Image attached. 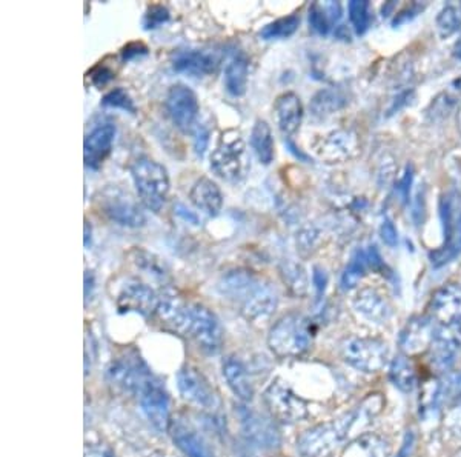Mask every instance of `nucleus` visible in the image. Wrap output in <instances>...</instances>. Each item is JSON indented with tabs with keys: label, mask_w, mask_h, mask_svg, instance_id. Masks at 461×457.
<instances>
[{
	"label": "nucleus",
	"mask_w": 461,
	"mask_h": 457,
	"mask_svg": "<svg viewBox=\"0 0 461 457\" xmlns=\"http://www.w3.org/2000/svg\"><path fill=\"white\" fill-rule=\"evenodd\" d=\"M389 446L382 437L365 435L349 445L344 457H388Z\"/></svg>",
	"instance_id": "c756f323"
},
{
	"label": "nucleus",
	"mask_w": 461,
	"mask_h": 457,
	"mask_svg": "<svg viewBox=\"0 0 461 457\" xmlns=\"http://www.w3.org/2000/svg\"><path fill=\"white\" fill-rule=\"evenodd\" d=\"M85 236H84V245L85 249H90L91 245V225L88 224V220H85Z\"/></svg>",
	"instance_id": "6e6d98bb"
},
{
	"label": "nucleus",
	"mask_w": 461,
	"mask_h": 457,
	"mask_svg": "<svg viewBox=\"0 0 461 457\" xmlns=\"http://www.w3.org/2000/svg\"><path fill=\"white\" fill-rule=\"evenodd\" d=\"M300 19L297 16H287L279 19L276 22L268 23L260 31V37L263 40L287 39L297 31Z\"/></svg>",
	"instance_id": "72a5a7b5"
},
{
	"label": "nucleus",
	"mask_w": 461,
	"mask_h": 457,
	"mask_svg": "<svg viewBox=\"0 0 461 457\" xmlns=\"http://www.w3.org/2000/svg\"><path fill=\"white\" fill-rule=\"evenodd\" d=\"M461 253V213L457 216L456 224L450 232L449 236L446 237L445 247L437 249L435 253L431 254L433 266H443L456 259L457 256Z\"/></svg>",
	"instance_id": "473e14b6"
},
{
	"label": "nucleus",
	"mask_w": 461,
	"mask_h": 457,
	"mask_svg": "<svg viewBox=\"0 0 461 457\" xmlns=\"http://www.w3.org/2000/svg\"><path fill=\"white\" fill-rule=\"evenodd\" d=\"M222 372L228 382V387L240 401L249 402L253 399V384L249 380L247 368L242 361H239L234 355H228L225 361L222 362Z\"/></svg>",
	"instance_id": "a878e982"
},
{
	"label": "nucleus",
	"mask_w": 461,
	"mask_h": 457,
	"mask_svg": "<svg viewBox=\"0 0 461 457\" xmlns=\"http://www.w3.org/2000/svg\"><path fill=\"white\" fill-rule=\"evenodd\" d=\"M147 457H173V456H169V454H166V453L154 452V453H151V454H148Z\"/></svg>",
	"instance_id": "13d9d810"
},
{
	"label": "nucleus",
	"mask_w": 461,
	"mask_h": 457,
	"mask_svg": "<svg viewBox=\"0 0 461 457\" xmlns=\"http://www.w3.org/2000/svg\"><path fill=\"white\" fill-rule=\"evenodd\" d=\"M108 379L114 388L126 395H139L142 389L154 380L147 363L135 353H128L113 361L108 370Z\"/></svg>",
	"instance_id": "423d86ee"
},
{
	"label": "nucleus",
	"mask_w": 461,
	"mask_h": 457,
	"mask_svg": "<svg viewBox=\"0 0 461 457\" xmlns=\"http://www.w3.org/2000/svg\"><path fill=\"white\" fill-rule=\"evenodd\" d=\"M148 54V46L143 45L142 42H131L122 50V59L124 61H131L134 57L145 56Z\"/></svg>",
	"instance_id": "09e8293b"
},
{
	"label": "nucleus",
	"mask_w": 461,
	"mask_h": 457,
	"mask_svg": "<svg viewBox=\"0 0 461 457\" xmlns=\"http://www.w3.org/2000/svg\"><path fill=\"white\" fill-rule=\"evenodd\" d=\"M281 276L287 288L291 290V293L295 296H303L306 293L308 277H306L303 266L294 264V262H287L281 266Z\"/></svg>",
	"instance_id": "f704fd0d"
},
{
	"label": "nucleus",
	"mask_w": 461,
	"mask_h": 457,
	"mask_svg": "<svg viewBox=\"0 0 461 457\" xmlns=\"http://www.w3.org/2000/svg\"><path fill=\"white\" fill-rule=\"evenodd\" d=\"M116 137V126L111 124L101 125L86 135L84 143L85 165L91 169H99L109 156Z\"/></svg>",
	"instance_id": "f3484780"
},
{
	"label": "nucleus",
	"mask_w": 461,
	"mask_h": 457,
	"mask_svg": "<svg viewBox=\"0 0 461 457\" xmlns=\"http://www.w3.org/2000/svg\"><path fill=\"white\" fill-rule=\"evenodd\" d=\"M243 154L245 143L242 135L236 130L225 131L220 135L214 151L211 152V169L220 179L234 181L242 173Z\"/></svg>",
	"instance_id": "0eeeda50"
},
{
	"label": "nucleus",
	"mask_w": 461,
	"mask_h": 457,
	"mask_svg": "<svg viewBox=\"0 0 461 457\" xmlns=\"http://www.w3.org/2000/svg\"><path fill=\"white\" fill-rule=\"evenodd\" d=\"M209 143V130L206 126H198L196 137H194V150L196 154L202 158L205 154V150L208 148Z\"/></svg>",
	"instance_id": "de8ad7c7"
},
{
	"label": "nucleus",
	"mask_w": 461,
	"mask_h": 457,
	"mask_svg": "<svg viewBox=\"0 0 461 457\" xmlns=\"http://www.w3.org/2000/svg\"><path fill=\"white\" fill-rule=\"evenodd\" d=\"M177 387L181 395L186 401L191 402L194 405L205 408V410H214L219 406V397L211 388L208 380L203 378L202 372L191 367L182 368L177 372Z\"/></svg>",
	"instance_id": "f8f14e48"
},
{
	"label": "nucleus",
	"mask_w": 461,
	"mask_h": 457,
	"mask_svg": "<svg viewBox=\"0 0 461 457\" xmlns=\"http://www.w3.org/2000/svg\"><path fill=\"white\" fill-rule=\"evenodd\" d=\"M137 397H139L142 412L151 422L152 427L158 431L169 429L171 427L169 399L162 385L156 380H151L145 388L142 389Z\"/></svg>",
	"instance_id": "2eb2a0df"
},
{
	"label": "nucleus",
	"mask_w": 461,
	"mask_h": 457,
	"mask_svg": "<svg viewBox=\"0 0 461 457\" xmlns=\"http://www.w3.org/2000/svg\"><path fill=\"white\" fill-rule=\"evenodd\" d=\"M433 334H435V325H433L431 319L426 317L416 319L409 322V325L401 334L400 345L408 355H416L433 345Z\"/></svg>",
	"instance_id": "b1692460"
},
{
	"label": "nucleus",
	"mask_w": 461,
	"mask_h": 457,
	"mask_svg": "<svg viewBox=\"0 0 461 457\" xmlns=\"http://www.w3.org/2000/svg\"><path fill=\"white\" fill-rule=\"evenodd\" d=\"M158 296L147 283H126L118 294L117 308L120 313H139L142 316H150L156 313Z\"/></svg>",
	"instance_id": "dca6fc26"
},
{
	"label": "nucleus",
	"mask_w": 461,
	"mask_h": 457,
	"mask_svg": "<svg viewBox=\"0 0 461 457\" xmlns=\"http://www.w3.org/2000/svg\"><path fill=\"white\" fill-rule=\"evenodd\" d=\"M445 427L450 437L461 444V399L448 412Z\"/></svg>",
	"instance_id": "79ce46f5"
},
{
	"label": "nucleus",
	"mask_w": 461,
	"mask_h": 457,
	"mask_svg": "<svg viewBox=\"0 0 461 457\" xmlns=\"http://www.w3.org/2000/svg\"><path fill=\"white\" fill-rule=\"evenodd\" d=\"M217 290L225 299L236 304L243 316L249 321L270 317L279 304L276 288L262 281L251 271H228L220 279Z\"/></svg>",
	"instance_id": "f257e3e1"
},
{
	"label": "nucleus",
	"mask_w": 461,
	"mask_h": 457,
	"mask_svg": "<svg viewBox=\"0 0 461 457\" xmlns=\"http://www.w3.org/2000/svg\"><path fill=\"white\" fill-rule=\"evenodd\" d=\"M263 401L271 416L281 422H300L308 416V404L280 379L264 389Z\"/></svg>",
	"instance_id": "6e6552de"
},
{
	"label": "nucleus",
	"mask_w": 461,
	"mask_h": 457,
	"mask_svg": "<svg viewBox=\"0 0 461 457\" xmlns=\"http://www.w3.org/2000/svg\"><path fill=\"white\" fill-rule=\"evenodd\" d=\"M457 120H458V128H460L461 131V107L460 110H458V118H457Z\"/></svg>",
	"instance_id": "bf43d9fd"
},
{
	"label": "nucleus",
	"mask_w": 461,
	"mask_h": 457,
	"mask_svg": "<svg viewBox=\"0 0 461 457\" xmlns=\"http://www.w3.org/2000/svg\"><path fill=\"white\" fill-rule=\"evenodd\" d=\"M239 418L247 440L260 448H276L280 445V435L271 419L264 418L260 412H254L247 406H239Z\"/></svg>",
	"instance_id": "4468645a"
},
{
	"label": "nucleus",
	"mask_w": 461,
	"mask_h": 457,
	"mask_svg": "<svg viewBox=\"0 0 461 457\" xmlns=\"http://www.w3.org/2000/svg\"><path fill=\"white\" fill-rule=\"evenodd\" d=\"M314 330L308 317L291 313L271 328L268 345L279 357H298L310 350Z\"/></svg>",
	"instance_id": "7ed1b4c3"
},
{
	"label": "nucleus",
	"mask_w": 461,
	"mask_h": 457,
	"mask_svg": "<svg viewBox=\"0 0 461 457\" xmlns=\"http://www.w3.org/2000/svg\"><path fill=\"white\" fill-rule=\"evenodd\" d=\"M380 236H382L383 242L386 243L388 247H395L399 242V233L395 230V225L392 220L384 219L380 228Z\"/></svg>",
	"instance_id": "49530a36"
},
{
	"label": "nucleus",
	"mask_w": 461,
	"mask_h": 457,
	"mask_svg": "<svg viewBox=\"0 0 461 457\" xmlns=\"http://www.w3.org/2000/svg\"><path fill=\"white\" fill-rule=\"evenodd\" d=\"M169 12L164 5H151L148 8L147 14L143 17L145 29H158L160 25L168 22Z\"/></svg>",
	"instance_id": "a19ab883"
},
{
	"label": "nucleus",
	"mask_w": 461,
	"mask_h": 457,
	"mask_svg": "<svg viewBox=\"0 0 461 457\" xmlns=\"http://www.w3.org/2000/svg\"><path fill=\"white\" fill-rule=\"evenodd\" d=\"M85 457H116V454L103 444H88L85 446Z\"/></svg>",
	"instance_id": "8fccbe9b"
},
{
	"label": "nucleus",
	"mask_w": 461,
	"mask_h": 457,
	"mask_svg": "<svg viewBox=\"0 0 461 457\" xmlns=\"http://www.w3.org/2000/svg\"><path fill=\"white\" fill-rule=\"evenodd\" d=\"M186 336L194 339L202 350L217 353L223 340L222 327L214 313L200 304H191Z\"/></svg>",
	"instance_id": "1a4fd4ad"
},
{
	"label": "nucleus",
	"mask_w": 461,
	"mask_h": 457,
	"mask_svg": "<svg viewBox=\"0 0 461 457\" xmlns=\"http://www.w3.org/2000/svg\"><path fill=\"white\" fill-rule=\"evenodd\" d=\"M190 199L196 208L209 217H215L223 207V194L220 192L219 185L208 177H202L194 184Z\"/></svg>",
	"instance_id": "5701e85b"
},
{
	"label": "nucleus",
	"mask_w": 461,
	"mask_h": 457,
	"mask_svg": "<svg viewBox=\"0 0 461 457\" xmlns=\"http://www.w3.org/2000/svg\"><path fill=\"white\" fill-rule=\"evenodd\" d=\"M135 264L141 265L145 270L152 271L154 274H160L164 276L165 273L162 270V266L158 264V259H154V256L151 254L145 253V251H135Z\"/></svg>",
	"instance_id": "37998d69"
},
{
	"label": "nucleus",
	"mask_w": 461,
	"mask_h": 457,
	"mask_svg": "<svg viewBox=\"0 0 461 457\" xmlns=\"http://www.w3.org/2000/svg\"><path fill=\"white\" fill-rule=\"evenodd\" d=\"M454 56L457 59H460L461 61V39L457 42L456 46H454Z\"/></svg>",
	"instance_id": "4d7b16f0"
},
{
	"label": "nucleus",
	"mask_w": 461,
	"mask_h": 457,
	"mask_svg": "<svg viewBox=\"0 0 461 457\" xmlns=\"http://www.w3.org/2000/svg\"><path fill=\"white\" fill-rule=\"evenodd\" d=\"M349 17L354 25L355 31L359 34L366 33V29L371 25V10L369 2L366 0H352L349 2Z\"/></svg>",
	"instance_id": "4c0bfd02"
},
{
	"label": "nucleus",
	"mask_w": 461,
	"mask_h": 457,
	"mask_svg": "<svg viewBox=\"0 0 461 457\" xmlns=\"http://www.w3.org/2000/svg\"><path fill=\"white\" fill-rule=\"evenodd\" d=\"M312 283H314L315 290H317V293L319 294L323 293V291L327 290V273L321 270V268H319V266H315L314 273H312Z\"/></svg>",
	"instance_id": "3c124183"
},
{
	"label": "nucleus",
	"mask_w": 461,
	"mask_h": 457,
	"mask_svg": "<svg viewBox=\"0 0 461 457\" xmlns=\"http://www.w3.org/2000/svg\"><path fill=\"white\" fill-rule=\"evenodd\" d=\"M169 431L175 445L181 448L186 457H214L205 440L194 429L186 427L185 423L171 422Z\"/></svg>",
	"instance_id": "bb28decb"
},
{
	"label": "nucleus",
	"mask_w": 461,
	"mask_h": 457,
	"mask_svg": "<svg viewBox=\"0 0 461 457\" xmlns=\"http://www.w3.org/2000/svg\"><path fill=\"white\" fill-rule=\"evenodd\" d=\"M389 376H391L392 384L397 388L401 389V391H405V393H409L416 387V370H414V365L405 355L395 357L392 365H391Z\"/></svg>",
	"instance_id": "2f4dec72"
},
{
	"label": "nucleus",
	"mask_w": 461,
	"mask_h": 457,
	"mask_svg": "<svg viewBox=\"0 0 461 457\" xmlns=\"http://www.w3.org/2000/svg\"><path fill=\"white\" fill-rule=\"evenodd\" d=\"M344 362L359 371L378 372L388 363V347L378 339L349 338L342 344Z\"/></svg>",
	"instance_id": "39448f33"
},
{
	"label": "nucleus",
	"mask_w": 461,
	"mask_h": 457,
	"mask_svg": "<svg viewBox=\"0 0 461 457\" xmlns=\"http://www.w3.org/2000/svg\"><path fill=\"white\" fill-rule=\"evenodd\" d=\"M331 17L328 14L325 6L320 4H314L310 10V25L311 29H314L315 33L327 36L331 29Z\"/></svg>",
	"instance_id": "ea45409f"
},
{
	"label": "nucleus",
	"mask_w": 461,
	"mask_h": 457,
	"mask_svg": "<svg viewBox=\"0 0 461 457\" xmlns=\"http://www.w3.org/2000/svg\"><path fill=\"white\" fill-rule=\"evenodd\" d=\"M88 76H90L93 84L101 88V86H105L108 82H111L114 79V71L111 68L105 67V65H99L91 73H88Z\"/></svg>",
	"instance_id": "c03bdc74"
},
{
	"label": "nucleus",
	"mask_w": 461,
	"mask_h": 457,
	"mask_svg": "<svg viewBox=\"0 0 461 457\" xmlns=\"http://www.w3.org/2000/svg\"><path fill=\"white\" fill-rule=\"evenodd\" d=\"M131 175L142 203L158 213L168 199L169 177L164 165L152 159H137L131 167Z\"/></svg>",
	"instance_id": "20e7f679"
},
{
	"label": "nucleus",
	"mask_w": 461,
	"mask_h": 457,
	"mask_svg": "<svg viewBox=\"0 0 461 457\" xmlns=\"http://www.w3.org/2000/svg\"><path fill=\"white\" fill-rule=\"evenodd\" d=\"M366 265H368V256L365 251H357L342 276V287L344 290L357 287L361 277L365 276Z\"/></svg>",
	"instance_id": "e433bc0d"
},
{
	"label": "nucleus",
	"mask_w": 461,
	"mask_h": 457,
	"mask_svg": "<svg viewBox=\"0 0 461 457\" xmlns=\"http://www.w3.org/2000/svg\"><path fill=\"white\" fill-rule=\"evenodd\" d=\"M412 179H414V171H412L411 165H408V167H406L405 175L400 179L399 185H397V192H399L401 202H408V200H409Z\"/></svg>",
	"instance_id": "a18cd8bd"
},
{
	"label": "nucleus",
	"mask_w": 461,
	"mask_h": 457,
	"mask_svg": "<svg viewBox=\"0 0 461 457\" xmlns=\"http://www.w3.org/2000/svg\"><path fill=\"white\" fill-rule=\"evenodd\" d=\"M461 29V8L456 5H448L441 10L437 17V29L440 37L448 39Z\"/></svg>",
	"instance_id": "c9c22d12"
},
{
	"label": "nucleus",
	"mask_w": 461,
	"mask_h": 457,
	"mask_svg": "<svg viewBox=\"0 0 461 457\" xmlns=\"http://www.w3.org/2000/svg\"><path fill=\"white\" fill-rule=\"evenodd\" d=\"M346 105V97L338 90H321L311 101V111L315 118H328Z\"/></svg>",
	"instance_id": "7c9ffc66"
},
{
	"label": "nucleus",
	"mask_w": 461,
	"mask_h": 457,
	"mask_svg": "<svg viewBox=\"0 0 461 457\" xmlns=\"http://www.w3.org/2000/svg\"><path fill=\"white\" fill-rule=\"evenodd\" d=\"M412 446H414V435L408 433L405 437V442H403V446H401V450H400L399 456L397 457H409L412 452Z\"/></svg>",
	"instance_id": "5fc2aeb1"
},
{
	"label": "nucleus",
	"mask_w": 461,
	"mask_h": 457,
	"mask_svg": "<svg viewBox=\"0 0 461 457\" xmlns=\"http://www.w3.org/2000/svg\"><path fill=\"white\" fill-rule=\"evenodd\" d=\"M354 310L366 321L372 323H384L391 317V306L383 299V296L366 288L357 293L354 299Z\"/></svg>",
	"instance_id": "393cba45"
},
{
	"label": "nucleus",
	"mask_w": 461,
	"mask_h": 457,
	"mask_svg": "<svg viewBox=\"0 0 461 457\" xmlns=\"http://www.w3.org/2000/svg\"><path fill=\"white\" fill-rule=\"evenodd\" d=\"M431 311L437 325L461 319V288L454 283L440 288L433 294Z\"/></svg>",
	"instance_id": "aec40b11"
},
{
	"label": "nucleus",
	"mask_w": 461,
	"mask_h": 457,
	"mask_svg": "<svg viewBox=\"0 0 461 457\" xmlns=\"http://www.w3.org/2000/svg\"><path fill=\"white\" fill-rule=\"evenodd\" d=\"M277 126L285 135H291L300 128L303 118V105L297 94L285 93L274 105Z\"/></svg>",
	"instance_id": "412c9836"
},
{
	"label": "nucleus",
	"mask_w": 461,
	"mask_h": 457,
	"mask_svg": "<svg viewBox=\"0 0 461 457\" xmlns=\"http://www.w3.org/2000/svg\"><path fill=\"white\" fill-rule=\"evenodd\" d=\"M251 147L262 164L270 165L274 160V150H276L274 135H272L270 125L266 124L264 120H257L254 124L253 133H251Z\"/></svg>",
	"instance_id": "c85d7f7f"
},
{
	"label": "nucleus",
	"mask_w": 461,
	"mask_h": 457,
	"mask_svg": "<svg viewBox=\"0 0 461 457\" xmlns=\"http://www.w3.org/2000/svg\"><path fill=\"white\" fill-rule=\"evenodd\" d=\"M190 314H191V304L179 298L177 294L166 293L158 298L156 316L164 325L174 330L177 333L186 336Z\"/></svg>",
	"instance_id": "a211bd4d"
},
{
	"label": "nucleus",
	"mask_w": 461,
	"mask_h": 457,
	"mask_svg": "<svg viewBox=\"0 0 461 457\" xmlns=\"http://www.w3.org/2000/svg\"><path fill=\"white\" fill-rule=\"evenodd\" d=\"M175 215L181 216L182 219L186 220L188 224H192V225H198V216L191 213L190 209H186L182 203H177L174 207Z\"/></svg>",
	"instance_id": "603ef678"
},
{
	"label": "nucleus",
	"mask_w": 461,
	"mask_h": 457,
	"mask_svg": "<svg viewBox=\"0 0 461 457\" xmlns=\"http://www.w3.org/2000/svg\"><path fill=\"white\" fill-rule=\"evenodd\" d=\"M461 350V319L457 321L435 325V334H433V362L435 367L446 370L449 368L458 351Z\"/></svg>",
	"instance_id": "ddd939ff"
},
{
	"label": "nucleus",
	"mask_w": 461,
	"mask_h": 457,
	"mask_svg": "<svg viewBox=\"0 0 461 457\" xmlns=\"http://www.w3.org/2000/svg\"><path fill=\"white\" fill-rule=\"evenodd\" d=\"M93 290H94V276L91 271H85V300L86 302L90 299Z\"/></svg>",
	"instance_id": "864d4df0"
},
{
	"label": "nucleus",
	"mask_w": 461,
	"mask_h": 457,
	"mask_svg": "<svg viewBox=\"0 0 461 457\" xmlns=\"http://www.w3.org/2000/svg\"><path fill=\"white\" fill-rule=\"evenodd\" d=\"M101 202L103 213L120 225L137 228L145 224V216L128 192H124L118 188H108L107 192L101 194Z\"/></svg>",
	"instance_id": "9b49d317"
},
{
	"label": "nucleus",
	"mask_w": 461,
	"mask_h": 457,
	"mask_svg": "<svg viewBox=\"0 0 461 457\" xmlns=\"http://www.w3.org/2000/svg\"><path fill=\"white\" fill-rule=\"evenodd\" d=\"M219 62L213 53L200 50H181L173 57V68L177 73L191 76H209L215 71Z\"/></svg>",
	"instance_id": "6ab92c4d"
},
{
	"label": "nucleus",
	"mask_w": 461,
	"mask_h": 457,
	"mask_svg": "<svg viewBox=\"0 0 461 457\" xmlns=\"http://www.w3.org/2000/svg\"><path fill=\"white\" fill-rule=\"evenodd\" d=\"M359 148L357 135L351 131H334L321 142L320 158L331 164L344 162L352 158Z\"/></svg>",
	"instance_id": "4be33fe9"
},
{
	"label": "nucleus",
	"mask_w": 461,
	"mask_h": 457,
	"mask_svg": "<svg viewBox=\"0 0 461 457\" xmlns=\"http://www.w3.org/2000/svg\"><path fill=\"white\" fill-rule=\"evenodd\" d=\"M360 418V412H352L342 418L321 423L308 429L298 439V452L303 457H328L348 439L351 429Z\"/></svg>",
	"instance_id": "f03ea898"
},
{
	"label": "nucleus",
	"mask_w": 461,
	"mask_h": 457,
	"mask_svg": "<svg viewBox=\"0 0 461 457\" xmlns=\"http://www.w3.org/2000/svg\"><path fill=\"white\" fill-rule=\"evenodd\" d=\"M249 65L242 54L232 57L225 68V88L230 96L240 97L247 93Z\"/></svg>",
	"instance_id": "cd10ccee"
},
{
	"label": "nucleus",
	"mask_w": 461,
	"mask_h": 457,
	"mask_svg": "<svg viewBox=\"0 0 461 457\" xmlns=\"http://www.w3.org/2000/svg\"><path fill=\"white\" fill-rule=\"evenodd\" d=\"M101 105L108 108H120L128 113H135L134 102L124 88H114L101 99Z\"/></svg>",
	"instance_id": "58836bf2"
},
{
	"label": "nucleus",
	"mask_w": 461,
	"mask_h": 457,
	"mask_svg": "<svg viewBox=\"0 0 461 457\" xmlns=\"http://www.w3.org/2000/svg\"><path fill=\"white\" fill-rule=\"evenodd\" d=\"M165 105L169 118L179 130L183 133L194 130V126L198 124L200 105L196 93L191 88L181 84L171 86L166 94Z\"/></svg>",
	"instance_id": "9d476101"
}]
</instances>
